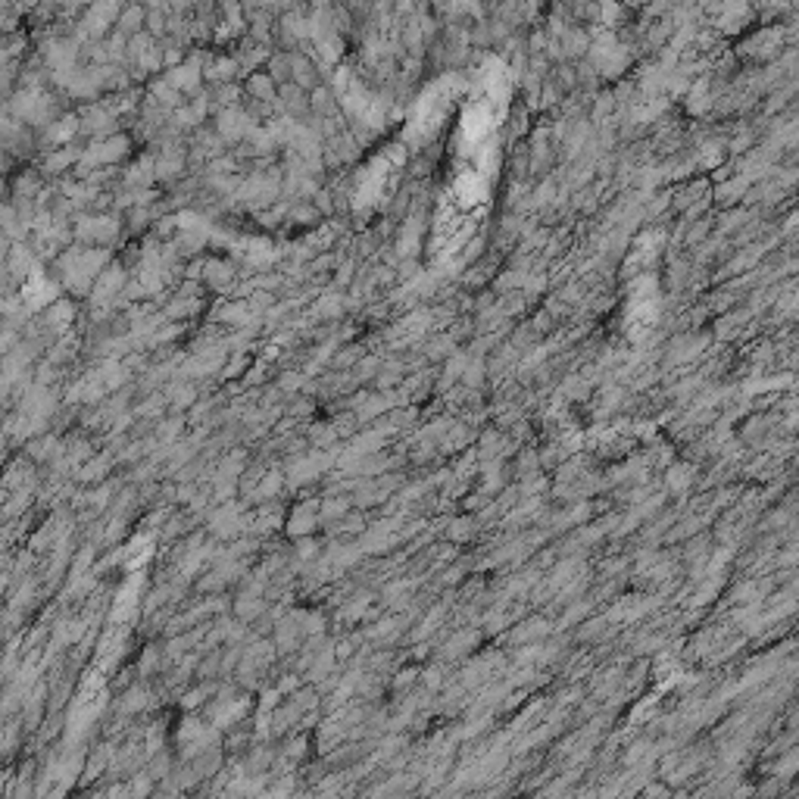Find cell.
<instances>
[{
    "label": "cell",
    "instance_id": "cell-4",
    "mask_svg": "<svg viewBox=\"0 0 799 799\" xmlns=\"http://www.w3.org/2000/svg\"><path fill=\"white\" fill-rule=\"evenodd\" d=\"M247 122H250V119H247L241 110H228V113H225L222 119H219V135H222V137H241V135L247 132V128H244Z\"/></svg>",
    "mask_w": 799,
    "mask_h": 799
},
{
    "label": "cell",
    "instance_id": "cell-6",
    "mask_svg": "<svg viewBox=\"0 0 799 799\" xmlns=\"http://www.w3.org/2000/svg\"><path fill=\"white\" fill-rule=\"evenodd\" d=\"M250 94L253 97H259V100H268L275 94V82H272V75H263V72H256V75H250Z\"/></svg>",
    "mask_w": 799,
    "mask_h": 799
},
{
    "label": "cell",
    "instance_id": "cell-8",
    "mask_svg": "<svg viewBox=\"0 0 799 799\" xmlns=\"http://www.w3.org/2000/svg\"><path fill=\"white\" fill-rule=\"evenodd\" d=\"M178 169H181V156H172V154H169V156L163 159V163L156 166V172H159V175H169V172H178Z\"/></svg>",
    "mask_w": 799,
    "mask_h": 799
},
{
    "label": "cell",
    "instance_id": "cell-2",
    "mask_svg": "<svg viewBox=\"0 0 799 799\" xmlns=\"http://www.w3.org/2000/svg\"><path fill=\"white\" fill-rule=\"evenodd\" d=\"M166 82H169L172 88H178V91H191V88H197V82H200V63H194V60H191V63H185V66L172 69Z\"/></svg>",
    "mask_w": 799,
    "mask_h": 799
},
{
    "label": "cell",
    "instance_id": "cell-1",
    "mask_svg": "<svg viewBox=\"0 0 799 799\" xmlns=\"http://www.w3.org/2000/svg\"><path fill=\"white\" fill-rule=\"evenodd\" d=\"M116 13H119L116 0H100V4H94L88 10V16H85V32H88V35H104L106 25L116 19Z\"/></svg>",
    "mask_w": 799,
    "mask_h": 799
},
{
    "label": "cell",
    "instance_id": "cell-7",
    "mask_svg": "<svg viewBox=\"0 0 799 799\" xmlns=\"http://www.w3.org/2000/svg\"><path fill=\"white\" fill-rule=\"evenodd\" d=\"M235 72H237V63H235V60H216L213 66H209L206 75H209V78H219V82H222V78L228 82V78L235 75Z\"/></svg>",
    "mask_w": 799,
    "mask_h": 799
},
{
    "label": "cell",
    "instance_id": "cell-5",
    "mask_svg": "<svg viewBox=\"0 0 799 799\" xmlns=\"http://www.w3.org/2000/svg\"><path fill=\"white\" fill-rule=\"evenodd\" d=\"M141 25H147V10L144 6H128V10L119 13V28L125 35H135Z\"/></svg>",
    "mask_w": 799,
    "mask_h": 799
},
{
    "label": "cell",
    "instance_id": "cell-3",
    "mask_svg": "<svg viewBox=\"0 0 799 799\" xmlns=\"http://www.w3.org/2000/svg\"><path fill=\"white\" fill-rule=\"evenodd\" d=\"M97 154H91L88 159L91 163H113V159H119V156H125V150H128V141L125 137H110V141H104L100 147H94Z\"/></svg>",
    "mask_w": 799,
    "mask_h": 799
}]
</instances>
